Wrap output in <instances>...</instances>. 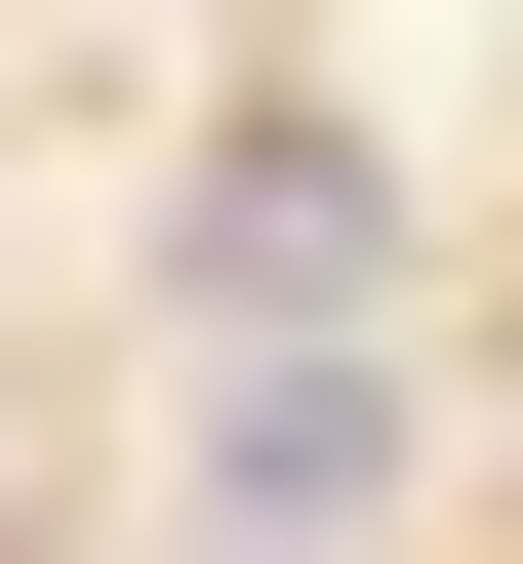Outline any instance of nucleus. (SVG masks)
Wrapping results in <instances>:
<instances>
[{"mask_svg": "<svg viewBox=\"0 0 523 564\" xmlns=\"http://www.w3.org/2000/svg\"><path fill=\"white\" fill-rule=\"evenodd\" d=\"M403 524V364H362V323H242V364H201V564H362Z\"/></svg>", "mask_w": 523, "mask_h": 564, "instance_id": "nucleus-1", "label": "nucleus"}, {"mask_svg": "<svg viewBox=\"0 0 523 564\" xmlns=\"http://www.w3.org/2000/svg\"><path fill=\"white\" fill-rule=\"evenodd\" d=\"M362 242H403V162H362V121H242V162L162 202V282H201V364H242V323H362Z\"/></svg>", "mask_w": 523, "mask_h": 564, "instance_id": "nucleus-2", "label": "nucleus"}]
</instances>
